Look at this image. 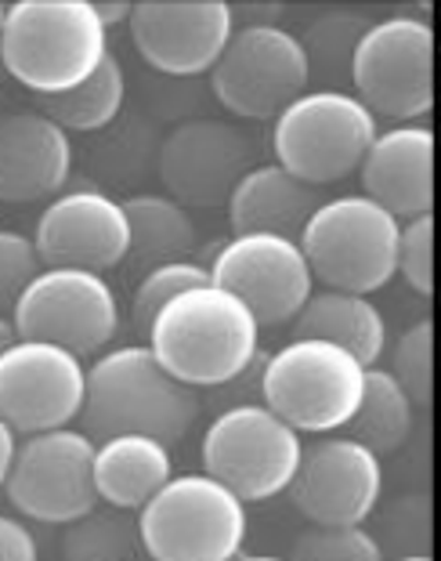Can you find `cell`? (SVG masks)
<instances>
[{
  "label": "cell",
  "instance_id": "6da1fadb",
  "mask_svg": "<svg viewBox=\"0 0 441 561\" xmlns=\"http://www.w3.org/2000/svg\"><path fill=\"white\" fill-rule=\"evenodd\" d=\"M149 348L188 388L232 385L260 352V322L218 283H199L171 297L149 319Z\"/></svg>",
  "mask_w": 441,
  "mask_h": 561
},
{
  "label": "cell",
  "instance_id": "7a4b0ae2",
  "mask_svg": "<svg viewBox=\"0 0 441 561\" xmlns=\"http://www.w3.org/2000/svg\"><path fill=\"white\" fill-rule=\"evenodd\" d=\"M109 55V26L94 0H15L4 11L0 62L44 99L73 91Z\"/></svg>",
  "mask_w": 441,
  "mask_h": 561
},
{
  "label": "cell",
  "instance_id": "3957f363",
  "mask_svg": "<svg viewBox=\"0 0 441 561\" xmlns=\"http://www.w3.org/2000/svg\"><path fill=\"white\" fill-rule=\"evenodd\" d=\"M83 424L94 442L113 435H152L174 446L199 416L196 388L182 385L160 366L149 344L105 352L88 366Z\"/></svg>",
  "mask_w": 441,
  "mask_h": 561
},
{
  "label": "cell",
  "instance_id": "277c9868",
  "mask_svg": "<svg viewBox=\"0 0 441 561\" xmlns=\"http://www.w3.org/2000/svg\"><path fill=\"white\" fill-rule=\"evenodd\" d=\"M138 540L152 561H232L246 543V504L207 471L174 474L138 511Z\"/></svg>",
  "mask_w": 441,
  "mask_h": 561
},
{
  "label": "cell",
  "instance_id": "5b68a950",
  "mask_svg": "<svg viewBox=\"0 0 441 561\" xmlns=\"http://www.w3.org/2000/svg\"><path fill=\"white\" fill-rule=\"evenodd\" d=\"M402 221L362 193L318 203L301 232L307 268L326 290L376 294L398 276Z\"/></svg>",
  "mask_w": 441,
  "mask_h": 561
},
{
  "label": "cell",
  "instance_id": "8992f818",
  "mask_svg": "<svg viewBox=\"0 0 441 561\" xmlns=\"http://www.w3.org/2000/svg\"><path fill=\"white\" fill-rule=\"evenodd\" d=\"M365 369L351 352L318 337H293L260 374V396L293 432L329 435L348 427L362 405Z\"/></svg>",
  "mask_w": 441,
  "mask_h": 561
},
{
  "label": "cell",
  "instance_id": "52a82bcc",
  "mask_svg": "<svg viewBox=\"0 0 441 561\" xmlns=\"http://www.w3.org/2000/svg\"><path fill=\"white\" fill-rule=\"evenodd\" d=\"M380 121L351 91H304L276 116V163L304 185H333L362 167Z\"/></svg>",
  "mask_w": 441,
  "mask_h": 561
},
{
  "label": "cell",
  "instance_id": "ba28073f",
  "mask_svg": "<svg viewBox=\"0 0 441 561\" xmlns=\"http://www.w3.org/2000/svg\"><path fill=\"white\" fill-rule=\"evenodd\" d=\"M355 99L391 124H420L434 110V30L420 15L369 22L351 51Z\"/></svg>",
  "mask_w": 441,
  "mask_h": 561
},
{
  "label": "cell",
  "instance_id": "9c48e42d",
  "mask_svg": "<svg viewBox=\"0 0 441 561\" xmlns=\"http://www.w3.org/2000/svg\"><path fill=\"white\" fill-rule=\"evenodd\" d=\"M304 457V435L265 402H243L213 416L202 435V471L229 485L243 504L286 493Z\"/></svg>",
  "mask_w": 441,
  "mask_h": 561
},
{
  "label": "cell",
  "instance_id": "30bf717a",
  "mask_svg": "<svg viewBox=\"0 0 441 561\" xmlns=\"http://www.w3.org/2000/svg\"><path fill=\"white\" fill-rule=\"evenodd\" d=\"M312 80V58L304 41L276 22H249L224 44L218 66L210 69V88L221 105L243 121H276L301 99Z\"/></svg>",
  "mask_w": 441,
  "mask_h": 561
},
{
  "label": "cell",
  "instance_id": "8fae6325",
  "mask_svg": "<svg viewBox=\"0 0 441 561\" xmlns=\"http://www.w3.org/2000/svg\"><path fill=\"white\" fill-rule=\"evenodd\" d=\"M19 337L80 355H102L120 330V301L109 279L83 268H40L11 312Z\"/></svg>",
  "mask_w": 441,
  "mask_h": 561
},
{
  "label": "cell",
  "instance_id": "7c38bea8",
  "mask_svg": "<svg viewBox=\"0 0 441 561\" xmlns=\"http://www.w3.org/2000/svg\"><path fill=\"white\" fill-rule=\"evenodd\" d=\"M8 500L26 518L44 525H69L98 507L94 489V438L80 427L26 435L15 446L8 471Z\"/></svg>",
  "mask_w": 441,
  "mask_h": 561
},
{
  "label": "cell",
  "instance_id": "4fadbf2b",
  "mask_svg": "<svg viewBox=\"0 0 441 561\" xmlns=\"http://www.w3.org/2000/svg\"><path fill=\"white\" fill-rule=\"evenodd\" d=\"M88 366L47 341L19 337L0 355V421L15 435L69 427L83 413Z\"/></svg>",
  "mask_w": 441,
  "mask_h": 561
},
{
  "label": "cell",
  "instance_id": "5bb4252c",
  "mask_svg": "<svg viewBox=\"0 0 441 561\" xmlns=\"http://www.w3.org/2000/svg\"><path fill=\"white\" fill-rule=\"evenodd\" d=\"M207 272L210 283L224 286L254 312L260 330L293 322L297 312L307 305V297L315 294V276L307 268L304 250L290 236H232Z\"/></svg>",
  "mask_w": 441,
  "mask_h": 561
},
{
  "label": "cell",
  "instance_id": "9a60e30c",
  "mask_svg": "<svg viewBox=\"0 0 441 561\" xmlns=\"http://www.w3.org/2000/svg\"><path fill=\"white\" fill-rule=\"evenodd\" d=\"M127 22L138 55L166 77L210 73L235 33L229 0H138Z\"/></svg>",
  "mask_w": 441,
  "mask_h": 561
},
{
  "label": "cell",
  "instance_id": "2e32d148",
  "mask_svg": "<svg viewBox=\"0 0 441 561\" xmlns=\"http://www.w3.org/2000/svg\"><path fill=\"white\" fill-rule=\"evenodd\" d=\"M290 493L312 525H362L384 493V460L359 438H322L304 449Z\"/></svg>",
  "mask_w": 441,
  "mask_h": 561
},
{
  "label": "cell",
  "instance_id": "e0dca14e",
  "mask_svg": "<svg viewBox=\"0 0 441 561\" xmlns=\"http://www.w3.org/2000/svg\"><path fill=\"white\" fill-rule=\"evenodd\" d=\"M33 247L44 268H83L102 276L130 257L124 203L98 188L58 193L40 214Z\"/></svg>",
  "mask_w": 441,
  "mask_h": 561
},
{
  "label": "cell",
  "instance_id": "ac0fdd59",
  "mask_svg": "<svg viewBox=\"0 0 441 561\" xmlns=\"http://www.w3.org/2000/svg\"><path fill=\"white\" fill-rule=\"evenodd\" d=\"M249 171V141L221 121H185L160 146V178L185 207H218Z\"/></svg>",
  "mask_w": 441,
  "mask_h": 561
},
{
  "label": "cell",
  "instance_id": "d6986e66",
  "mask_svg": "<svg viewBox=\"0 0 441 561\" xmlns=\"http://www.w3.org/2000/svg\"><path fill=\"white\" fill-rule=\"evenodd\" d=\"M359 171H362V196L380 203L398 221L431 214L434 130L423 124H395L380 130Z\"/></svg>",
  "mask_w": 441,
  "mask_h": 561
},
{
  "label": "cell",
  "instance_id": "ffe728a7",
  "mask_svg": "<svg viewBox=\"0 0 441 561\" xmlns=\"http://www.w3.org/2000/svg\"><path fill=\"white\" fill-rule=\"evenodd\" d=\"M73 174V141L37 110L0 124V203H40L66 193Z\"/></svg>",
  "mask_w": 441,
  "mask_h": 561
},
{
  "label": "cell",
  "instance_id": "44dd1931",
  "mask_svg": "<svg viewBox=\"0 0 441 561\" xmlns=\"http://www.w3.org/2000/svg\"><path fill=\"white\" fill-rule=\"evenodd\" d=\"M318 196L312 185L293 178L279 163L249 167L240 185L229 196V221L235 236L246 232H271L301 240L307 218L315 214Z\"/></svg>",
  "mask_w": 441,
  "mask_h": 561
},
{
  "label": "cell",
  "instance_id": "7402d4cb",
  "mask_svg": "<svg viewBox=\"0 0 441 561\" xmlns=\"http://www.w3.org/2000/svg\"><path fill=\"white\" fill-rule=\"evenodd\" d=\"M171 446L152 435H113L94 442V489L98 504L138 515L174 479Z\"/></svg>",
  "mask_w": 441,
  "mask_h": 561
},
{
  "label": "cell",
  "instance_id": "603a6c76",
  "mask_svg": "<svg viewBox=\"0 0 441 561\" xmlns=\"http://www.w3.org/2000/svg\"><path fill=\"white\" fill-rule=\"evenodd\" d=\"M297 337H318L351 352L362 366H376L387 352V319L362 294L318 290L297 312Z\"/></svg>",
  "mask_w": 441,
  "mask_h": 561
},
{
  "label": "cell",
  "instance_id": "cb8c5ba5",
  "mask_svg": "<svg viewBox=\"0 0 441 561\" xmlns=\"http://www.w3.org/2000/svg\"><path fill=\"white\" fill-rule=\"evenodd\" d=\"M124 214L130 225V254L141 265H163V261H182L188 247L196 243V225L188 210L171 196L141 193L124 199Z\"/></svg>",
  "mask_w": 441,
  "mask_h": 561
},
{
  "label": "cell",
  "instance_id": "d4e9b609",
  "mask_svg": "<svg viewBox=\"0 0 441 561\" xmlns=\"http://www.w3.org/2000/svg\"><path fill=\"white\" fill-rule=\"evenodd\" d=\"M127 99V73L120 66V58L109 55L94 73L77 83L73 91L44 99V116L66 130V135H91V130L109 127L124 110Z\"/></svg>",
  "mask_w": 441,
  "mask_h": 561
},
{
  "label": "cell",
  "instance_id": "484cf974",
  "mask_svg": "<svg viewBox=\"0 0 441 561\" xmlns=\"http://www.w3.org/2000/svg\"><path fill=\"white\" fill-rule=\"evenodd\" d=\"M413 424H416V405L398 388V380L391 377L387 369L369 366L362 405H359V413H355V421L348 424V427H355V438L384 460L387 453L405 446Z\"/></svg>",
  "mask_w": 441,
  "mask_h": 561
},
{
  "label": "cell",
  "instance_id": "4316f807",
  "mask_svg": "<svg viewBox=\"0 0 441 561\" xmlns=\"http://www.w3.org/2000/svg\"><path fill=\"white\" fill-rule=\"evenodd\" d=\"M138 518L109 504L91 507L62 533L66 561H127L138 558Z\"/></svg>",
  "mask_w": 441,
  "mask_h": 561
},
{
  "label": "cell",
  "instance_id": "83f0119b",
  "mask_svg": "<svg viewBox=\"0 0 441 561\" xmlns=\"http://www.w3.org/2000/svg\"><path fill=\"white\" fill-rule=\"evenodd\" d=\"M391 377L398 380V388L409 396L416 410H431L434 402V322L420 319L409 330H402V337L391 348Z\"/></svg>",
  "mask_w": 441,
  "mask_h": 561
},
{
  "label": "cell",
  "instance_id": "f1b7e54d",
  "mask_svg": "<svg viewBox=\"0 0 441 561\" xmlns=\"http://www.w3.org/2000/svg\"><path fill=\"white\" fill-rule=\"evenodd\" d=\"M293 561H387L362 525H312L293 543Z\"/></svg>",
  "mask_w": 441,
  "mask_h": 561
},
{
  "label": "cell",
  "instance_id": "f546056e",
  "mask_svg": "<svg viewBox=\"0 0 441 561\" xmlns=\"http://www.w3.org/2000/svg\"><path fill=\"white\" fill-rule=\"evenodd\" d=\"M199 283H210V272L199 265V261H163V265H152L146 272V279L138 283L135 290V322L141 330L149 327V319L160 312V308L171 301V297L193 290Z\"/></svg>",
  "mask_w": 441,
  "mask_h": 561
},
{
  "label": "cell",
  "instance_id": "4dcf8cb0",
  "mask_svg": "<svg viewBox=\"0 0 441 561\" xmlns=\"http://www.w3.org/2000/svg\"><path fill=\"white\" fill-rule=\"evenodd\" d=\"M398 276L409 283L420 297L434 294V218L431 214H420V218L402 221Z\"/></svg>",
  "mask_w": 441,
  "mask_h": 561
},
{
  "label": "cell",
  "instance_id": "1f68e13d",
  "mask_svg": "<svg viewBox=\"0 0 441 561\" xmlns=\"http://www.w3.org/2000/svg\"><path fill=\"white\" fill-rule=\"evenodd\" d=\"M40 268V254L30 236L0 229V316L15 312L22 290L37 279Z\"/></svg>",
  "mask_w": 441,
  "mask_h": 561
},
{
  "label": "cell",
  "instance_id": "d6a6232c",
  "mask_svg": "<svg viewBox=\"0 0 441 561\" xmlns=\"http://www.w3.org/2000/svg\"><path fill=\"white\" fill-rule=\"evenodd\" d=\"M0 561H40L37 536L26 522L0 515Z\"/></svg>",
  "mask_w": 441,
  "mask_h": 561
},
{
  "label": "cell",
  "instance_id": "836d02e7",
  "mask_svg": "<svg viewBox=\"0 0 441 561\" xmlns=\"http://www.w3.org/2000/svg\"><path fill=\"white\" fill-rule=\"evenodd\" d=\"M15 432L0 421V489H4V482H8V471H11V460H15Z\"/></svg>",
  "mask_w": 441,
  "mask_h": 561
},
{
  "label": "cell",
  "instance_id": "e575fe53",
  "mask_svg": "<svg viewBox=\"0 0 441 561\" xmlns=\"http://www.w3.org/2000/svg\"><path fill=\"white\" fill-rule=\"evenodd\" d=\"M94 8H98V15L105 26H116V22H127L130 19V0H94Z\"/></svg>",
  "mask_w": 441,
  "mask_h": 561
},
{
  "label": "cell",
  "instance_id": "d590c367",
  "mask_svg": "<svg viewBox=\"0 0 441 561\" xmlns=\"http://www.w3.org/2000/svg\"><path fill=\"white\" fill-rule=\"evenodd\" d=\"M15 341H19L15 322H11V316H0V355H4Z\"/></svg>",
  "mask_w": 441,
  "mask_h": 561
},
{
  "label": "cell",
  "instance_id": "8d00e7d4",
  "mask_svg": "<svg viewBox=\"0 0 441 561\" xmlns=\"http://www.w3.org/2000/svg\"><path fill=\"white\" fill-rule=\"evenodd\" d=\"M232 561H293V558H279V554H235Z\"/></svg>",
  "mask_w": 441,
  "mask_h": 561
},
{
  "label": "cell",
  "instance_id": "74e56055",
  "mask_svg": "<svg viewBox=\"0 0 441 561\" xmlns=\"http://www.w3.org/2000/svg\"><path fill=\"white\" fill-rule=\"evenodd\" d=\"M391 561H434V558H431V554H427V551H423V554H420V551H416V554H402V558H391Z\"/></svg>",
  "mask_w": 441,
  "mask_h": 561
},
{
  "label": "cell",
  "instance_id": "f35d334b",
  "mask_svg": "<svg viewBox=\"0 0 441 561\" xmlns=\"http://www.w3.org/2000/svg\"><path fill=\"white\" fill-rule=\"evenodd\" d=\"M4 11H8V4H0V37H4Z\"/></svg>",
  "mask_w": 441,
  "mask_h": 561
},
{
  "label": "cell",
  "instance_id": "ab89813d",
  "mask_svg": "<svg viewBox=\"0 0 441 561\" xmlns=\"http://www.w3.org/2000/svg\"><path fill=\"white\" fill-rule=\"evenodd\" d=\"M127 561H152V558H127Z\"/></svg>",
  "mask_w": 441,
  "mask_h": 561
},
{
  "label": "cell",
  "instance_id": "60d3db41",
  "mask_svg": "<svg viewBox=\"0 0 441 561\" xmlns=\"http://www.w3.org/2000/svg\"><path fill=\"white\" fill-rule=\"evenodd\" d=\"M0 124H4V105H0Z\"/></svg>",
  "mask_w": 441,
  "mask_h": 561
}]
</instances>
